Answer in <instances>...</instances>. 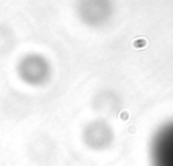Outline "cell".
<instances>
[{
	"label": "cell",
	"instance_id": "1",
	"mask_svg": "<svg viewBox=\"0 0 173 166\" xmlns=\"http://www.w3.org/2000/svg\"><path fill=\"white\" fill-rule=\"evenodd\" d=\"M146 45H147L146 38H137L133 41V46L135 49H144V47H146Z\"/></svg>",
	"mask_w": 173,
	"mask_h": 166
}]
</instances>
